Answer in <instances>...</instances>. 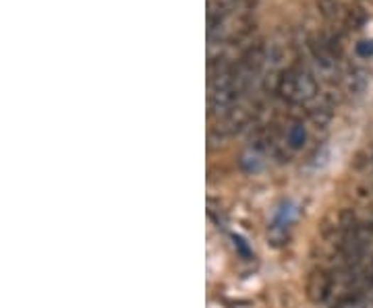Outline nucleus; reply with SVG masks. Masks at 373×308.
Instances as JSON below:
<instances>
[{"label": "nucleus", "mask_w": 373, "mask_h": 308, "mask_svg": "<svg viewBox=\"0 0 373 308\" xmlns=\"http://www.w3.org/2000/svg\"><path fill=\"white\" fill-rule=\"evenodd\" d=\"M276 94L293 106H301V104L311 101L315 95L320 94V85H318V79L313 77V72L307 67L295 65V67H288L286 71L280 72V77L276 81Z\"/></svg>", "instance_id": "1"}, {"label": "nucleus", "mask_w": 373, "mask_h": 308, "mask_svg": "<svg viewBox=\"0 0 373 308\" xmlns=\"http://www.w3.org/2000/svg\"><path fill=\"white\" fill-rule=\"evenodd\" d=\"M332 292H334V277L328 271L318 269V271H313L309 275V280H307V296H309L311 302L322 304L332 296Z\"/></svg>", "instance_id": "2"}, {"label": "nucleus", "mask_w": 373, "mask_h": 308, "mask_svg": "<svg viewBox=\"0 0 373 308\" xmlns=\"http://www.w3.org/2000/svg\"><path fill=\"white\" fill-rule=\"evenodd\" d=\"M367 85H369V75H367L365 69L355 67V69H350V71L347 72V77H345V89H347V94L352 95V97H359V95L367 89Z\"/></svg>", "instance_id": "3"}, {"label": "nucleus", "mask_w": 373, "mask_h": 308, "mask_svg": "<svg viewBox=\"0 0 373 308\" xmlns=\"http://www.w3.org/2000/svg\"><path fill=\"white\" fill-rule=\"evenodd\" d=\"M334 101H330L328 97H323V104H320L318 108H313L311 112H309V120L313 122V126H318V128H325L328 124H330V120L334 116Z\"/></svg>", "instance_id": "4"}, {"label": "nucleus", "mask_w": 373, "mask_h": 308, "mask_svg": "<svg viewBox=\"0 0 373 308\" xmlns=\"http://www.w3.org/2000/svg\"><path fill=\"white\" fill-rule=\"evenodd\" d=\"M342 23L347 25V29H350V31H357V29H361L363 25L367 23V13H365V9H361L359 4H350V6H345Z\"/></svg>", "instance_id": "5"}, {"label": "nucleus", "mask_w": 373, "mask_h": 308, "mask_svg": "<svg viewBox=\"0 0 373 308\" xmlns=\"http://www.w3.org/2000/svg\"><path fill=\"white\" fill-rule=\"evenodd\" d=\"M318 9L328 21H342L345 4L340 0H318Z\"/></svg>", "instance_id": "6"}, {"label": "nucleus", "mask_w": 373, "mask_h": 308, "mask_svg": "<svg viewBox=\"0 0 373 308\" xmlns=\"http://www.w3.org/2000/svg\"><path fill=\"white\" fill-rule=\"evenodd\" d=\"M288 143H291V147H298V145H303L305 143V131H303V126L301 124H295L291 131H288Z\"/></svg>", "instance_id": "7"}, {"label": "nucleus", "mask_w": 373, "mask_h": 308, "mask_svg": "<svg viewBox=\"0 0 373 308\" xmlns=\"http://www.w3.org/2000/svg\"><path fill=\"white\" fill-rule=\"evenodd\" d=\"M355 52L359 58H372L373 56V40H361L357 46H355Z\"/></svg>", "instance_id": "8"}]
</instances>
